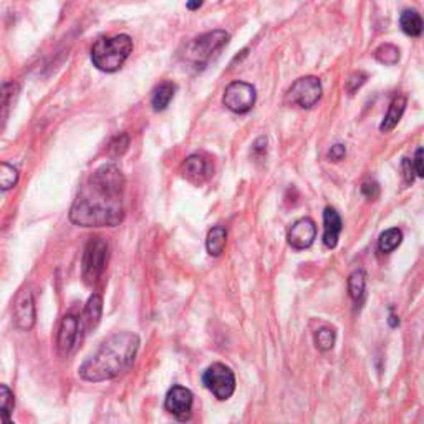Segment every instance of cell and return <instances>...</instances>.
I'll list each match as a JSON object with an SVG mask.
<instances>
[{
  "mask_svg": "<svg viewBox=\"0 0 424 424\" xmlns=\"http://www.w3.org/2000/svg\"><path fill=\"white\" fill-rule=\"evenodd\" d=\"M125 176L115 164L100 166L80 188L70 221L80 227H116L123 222Z\"/></svg>",
  "mask_w": 424,
  "mask_h": 424,
  "instance_id": "1",
  "label": "cell"
},
{
  "mask_svg": "<svg viewBox=\"0 0 424 424\" xmlns=\"http://www.w3.org/2000/svg\"><path fill=\"white\" fill-rule=\"evenodd\" d=\"M139 350V336L133 331H118L100 345V348L83 362L78 374L85 382L100 383L113 379L133 365Z\"/></svg>",
  "mask_w": 424,
  "mask_h": 424,
  "instance_id": "2",
  "label": "cell"
},
{
  "mask_svg": "<svg viewBox=\"0 0 424 424\" xmlns=\"http://www.w3.org/2000/svg\"><path fill=\"white\" fill-rule=\"evenodd\" d=\"M133 52V40L130 35H115L100 38L91 48V62L101 71H118Z\"/></svg>",
  "mask_w": 424,
  "mask_h": 424,
  "instance_id": "3",
  "label": "cell"
},
{
  "mask_svg": "<svg viewBox=\"0 0 424 424\" xmlns=\"http://www.w3.org/2000/svg\"><path fill=\"white\" fill-rule=\"evenodd\" d=\"M231 40V35L226 30H212L202 33L191 42L186 43L181 58L184 63L194 68L196 71H201L207 67V63L212 60L214 55H217L224 47Z\"/></svg>",
  "mask_w": 424,
  "mask_h": 424,
  "instance_id": "4",
  "label": "cell"
},
{
  "mask_svg": "<svg viewBox=\"0 0 424 424\" xmlns=\"http://www.w3.org/2000/svg\"><path fill=\"white\" fill-rule=\"evenodd\" d=\"M108 264V242L101 237L90 239L83 252L81 274L88 285L98 282Z\"/></svg>",
  "mask_w": 424,
  "mask_h": 424,
  "instance_id": "5",
  "label": "cell"
},
{
  "mask_svg": "<svg viewBox=\"0 0 424 424\" xmlns=\"http://www.w3.org/2000/svg\"><path fill=\"white\" fill-rule=\"evenodd\" d=\"M202 383L221 401H226L236 391V377H234V372L222 363L211 365L202 374Z\"/></svg>",
  "mask_w": 424,
  "mask_h": 424,
  "instance_id": "6",
  "label": "cell"
},
{
  "mask_svg": "<svg viewBox=\"0 0 424 424\" xmlns=\"http://www.w3.org/2000/svg\"><path fill=\"white\" fill-rule=\"evenodd\" d=\"M256 100V88H253L251 83L234 81L227 86L226 91H224L222 103L226 105V108L231 110L232 113L246 115L253 108Z\"/></svg>",
  "mask_w": 424,
  "mask_h": 424,
  "instance_id": "7",
  "label": "cell"
},
{
  "mask_svg": "<svg viewBox=\"0 0 424 424\" xmlns=\"http://www.w3.org/2000/svg\"><path fill=\"white\" fill-rule=\"evenodd\" d=\"M321 83L316 76H304L299 78L294 85L290 86L287 93V101L292 105L300 106V108L310 110L319 103L321 98Z\"/></svg>",
  "mask_w": 424,
  "mask_h": 424,
  "instance_id": "8",
  "label": "cell"
},
{
  "mask_svg": "<svg viewBox=\"0 0 424 424\" xmlns=\"http://www.w3.org/2000/svg\"><path fill=\"white\" fill-rule=\"evenodd\" d=\"M193 403L194 394L191 393V389L176 384L166 394L164 406L179 421H188L193 414Z\"/></svg>",
  "mask_w": 424,
  "mask_h": 424,
  "instance_id": "9",
  "label": "cell"
},
{
  "mask_svg": "<svg viewBox=\"0 0 424 424\" xmlns=\"http://www.w3.org/2000/svg\"><path fill=\"white\" fill-rule=\"evenodd\" d=\"M35 302L33 295L28 289H23L17 294L16 302H13V323L18 330L28 331L35 325Z\"/></svg>",
  "mask_w": 424,
  "mask_h": 424,
  "instance_id": "10",
  "label": "cell"
},
{
  "mask_svg": "<svg viewBox=\"0 0 424 424\" xmlns=\"http://www.w3.org/2000/svg\"><path fill=\"white\" fill-rule=\"evenodd\" d=\"M316 237V226L315 222L309 217L299 219V221L292 224V227L287 232V241H289L290 247L295 251H304L309 248L311 243L315 242Z\"/></svg>",
  "mask_w": 424,
  "mask_h": 424,
  "instance_id": "11",
  "label": "cell"
},
{
  "mask_svg": "<svg viewBox=\"0 0 424 424\" xmlns=\"http://www.w3.org/2000/svg\"><path fill=\"white\" fill-rule=\"evenodd\" d=\"M183 173L188 181L194 184L206 183L212 174V164L202 154H191L183 164Z\"/></svg>",
  "mask_w": 424,
  "mask_h": 424,
  "instance_id": "12",
  "label": "cell"
},
{
  "mask_svg": "<svg viewBox=\"0 0 424 424\" xmlns=\"http://www.w3.org/2000/svg\"><path fill=\"white\" fill-rule=\"evenodd\" d=\"M78 331H80V320L71 314L63 316L57 336V348L60 355H68L71 352L78 338Z\"/></svg>",
  "mask_w": 424,
  "mask_h": 424,
  "instance_id": "13",
  "label": "cell"
},
{
  "mask_svg": "<svg viewBox=\"0 0 424 424\" xmlns=\"http://www.w3.org/2000/svg\"><path fill=\"white\" fill-rule=\"evenodd\" d=\"M343 229V222L340 214L333 207H326L323 211V243L328 248H335L338 243L340 232Z\"/></svg>",
  "mask_w": 424,
  "mask_h": 424,
  "instance_id": "14",
  "label": "cell"
},
{
  "mask_svg": "<svg viewBox=\"0 0 424 424\" xmlns=\"http://www.w3.org/2000/svg\"><path fill=\"white\" fill-rule=\"evenodd\" d=\"M101 314H103V299H101V295L93 294L86 302L85 310H83L80 326H83L85 331L96 328L101 320Z\"/></svg>",
  "mask_w": 424,
  "mask_h": 424,
  "instance_id": "15",
  "label": "cell"
},
{
  "mask_svg": "<svg viewBox=\"0 0 424 424\" xmlns=\"http://www.w3.org/2000/svg\"><path fill=\"white\" fill-rule=\"evenodd\" d=\"M404 110H406V96L399 95L391 101V105H389L388 113L384 116L383 123L379 125V130L383 131V133H389V131H393L396 128L399 120L403 118Z\"/></svg>",
  "mask_w": 424,
  "mask_h": 424,
  "instance_id": "16",
  "label": "cell"
},
{
  "mask_svg": "<svg viewBox=\"0 0 424 424\" xmlns=\"http://www.w3.org/2000/svg\"><path fill=\"white\" fill-rule=\"evenodd\" d=\"M176 85L173 81H163L159 86H156L151 96V106L154 111H164L171 103L174 95H176Z\"/></svg>",
  "mask_w": 424,
  "mask_h": 424,
  "instance_id": "17",
  "label": "cell"
},
{
  "mask_svg": "<svg viewBox=\"0 0 424 424\" xmlns=\"http://www.w3.org/2000/svg\"><path fill=\"white\" fill-rule=\"evenodd\" d=\"M348 292L355 304L358 306L363 304L365 295H367V274H365V270L358 269L348 277Z\"/></svg>",
  "mask_w": 424,
  "mask_h": 424,
  "instance_id": "18",
  "label": "cell"
},
{
  "mask_svg": "<svg viewBox=\"0 0 424 424\" xmlns=\"http://www.w3.org/2000/svg\"><path fill=\"white\" fill-rule=\"evenodd\" d=\"M226 242H227V231L222 226L212 227L211 231L207 232V239H206V247L207 252L211 253L212 257H219L226 248Z\"/></svg>",
  "mask_w": 424,
  "mask_h": 424,
  "instance_id": "19",
  "label": "cell"
},
{
  "mask_svg": "<svg viewBox=\"0 0 424 424\" xmlns=\"http://www.w3.org/2000/svg\"><path fill=\"white\" fill-rule=\"evenodd\" d=\"M399 23H401L403 32L406 33L408 37H421L423 33V18L419 16V12L416 11H404L401 13V18H399Z\"/></svg>",
  "mask_w": 424,
  "mask_h": 424,
  "instance_id": "20",
  "label": "cell"
},
{
  "mask_svg": "<svg viewBox=\"0 0 424 424\" xmlns=\"http://www.w3.org/2000/svg\"><path fill=\"white\" fill-rule=\"evenodd\" d=\"M17 91H18L17 83H4V85L0 86V123L6 121Z\"/></svg>",
  "mask_w": 424,
  "mask_h": 424,
  "instance_id": "21",
  "label": "cell"
},
{
  "mask_svg": "<svg viewBox=\"0 0 424 424\" xmlns=\"http://www.w3.org/2000/svg\"><path fill=\"white\" fill-rule=\"evenodd\" d=\"M401 241H403V232L399 231L398 227L388 229V231H384L378 239L379 252H383V253L393 252L394 248L401 243Z\"/></svg>",
  "mask_w": 424,
  "mask_h": 424,
  "instance_id": "22",
  "label": "cell"
},
{
  "mask_svg": "<svg viewBox=\"0 0 424 424\" xmlns=\"http://www.w3.org/2000/svg\"><path fill=\"white\" fill-rule=\"evenodd\" d=\"M13 406H16V399H13L11 388L6 384H0V419L2 421L11 423Z\"/></svg>",
  "mask_w": 424,
  "mask_h": 424,
  "instance_id": "23",
  "label": "cell"
},
{
  "mask_svg": "<svg viewBox=\"0 0 424 424\" xmlns=\"http://www.w3.org/2000/svg\"><path fill=\"white\" fill-rule=\"evenodd\" d=\"M374 58L383 65H396L399 62V48L391 43H383L374 50Z\"/></svg>",
  "mask_w": 424,
  "mask_h": 424,
  "instance_id": "24",
  "label": "cell"
},
{
  "mask_svg": "<svg viewBox=\"0 0 424 424\" xmlns=\"http://www.w3.org/2000/svg\"><path fill=\"white\" fill-rule=\"evenodd\" d=\"M336 342V333L333 328L330 326H321L320 330H316L315 333V345L320 352H328L335 347Z\"/></svg>",
  "mask_w": 424,
  "mask_h": 424,
  "instance_id": "25",
  "label": "cell"
},
{
  "mask_svg": "<svg viewBox=\"0 0 424 424\" xmlns=\"http://www.w3.org/2000/svg\"><path fill=\"white\" fill-rule=\"evenodd\" d=\"M18 183V171L8 163H0V191H8Z\"/></svg>",
  "mask_w": 424,
  "mask_h": 424,
  "instance_id": "26",
  "label": "cell"
},
{
  "mask_svg": "<svg viewBox=\"0 0 424 424\" xmlns=\"http://www.w3.org/2000/svg\"><path fill=\"white\" fill-rule=\"evenodd\" d=\"M128 146H130V136L126 133H121L110 143L108 154L111 158H120V156H123L126 153Z\"/></svg>",
  "mask_w": 424,
  "mask_h": 424,
  "instance_id": "27",
  "label": "cell"
},
{
  "mask_svg": "<svg viewBox=\"0 0 424 424\" xmlns=\"http://www.w3.org/2000/svg\"><path fill=\"white\" fill-rule=\"evenodd\" d=\"M365 81H367V75H365L363 71H355L350 75V78L347 80V91L350 95H353L355 91H357L358 88H362V86L365 85Z\"/></svg>",
  "mask_w": 424,
  "mask_h": 424,
  "instance_id": "28",
  "label": "cell"
},
{
  "mask_svg": "<svg viewBox=\"0 0 424 424\" xmlns=\"http://www.w3.org/2000/svg\"><path fill=\"white\" fill-rule=\"evenodd\" d=\"M403 174H404V183L413 184L414 178H416V171H414L413 159H404L403 161Z\"/></svg>",
  "mask_w": 424,
  "mask_h": 424,
  "instance_id": "29",
  "label": "cell"
},
{
  "mask_svg": "<svg viewBox=\"0 0 424 424\" xmlns=\"http://www.w3.org/2000/svg\"><path fill=\"white\" fill-rule=\"evenodd\" d=\"M362 193L368 199H377L378 194H379V186L374 181H367V183H363Z\"/></svg>",
  "mask_w": 424,
  "mask_h": 424,
  "instance_id": "30",
  "label": "cell"
},
{
  "mask_svg": "<svg viewBox=\"0 0 424 424\" xmlns=\"http://www.w3.org/2000/svg\"><path fill=\"white\" fill-rule=\"evenodd\" d=\"M413 166L414 171H416L418 178H424V169H423V148L416 149V154L413 158Z\"/></svg>",
  "mask_w": 424,
  "mask_h": 424,
  "instance_id": "31",
  "label": "cell"
},
{
  "mask_svg": "<svg viewBox=\"0 0 424 424\" xmlns=\"http://www.w3.org/2000/svg\"><path fill=\"white\" fill-rule=\"evenodd\" d=\"M345 154H347V149H345L343 144H335L331 146L328 151V159L330 161H340L345 158Z\"/></svg>",
  "mask_w": 424,
  "mask_h": 424,
  "instance_id": "32",
  "label": "cell"
},
{
  "mask_svg": "<svg viewBox=\"0 0 424 424\" xmlns=\"http://www.w3.org/2000/svg\"><path fill=\"white\" fill-rule=\"evenodd\" d=\"M253 154H259L262 156L267 151V139L265 138H259L253 143Z\"/></svg>",
  "mask_w": 424,
  "mask_h": 424,
  "instance_id": "33",
  "label": "cell"
},
{
  "mask_svg": "<svg viewBox=\"0 0 424 424\" xmlns=\"http://www.w3.org/2000/svg\"><path fill=\"white\" fill-rule=\"evenodd\" d=\"M201 6H202V0H189L188 2L189 11H196V8H199Z\"/></svg>",
  "mask_w": 424,
  "mask_h": 424,
  "instance_id": "34",
  "label": "cell"
},
{
  "mask_svg": "<svg viewBox=\"0 0 424 424\" xmlns=\"http://www.w3.org/2000/svg\"><path fill=\"white\" fill-rule=\"evenodd\" d=\"M389 325H391V326H398V325H399L398 316H394V315L389 316Z\"/></svg>",
  "mask_w": 424,
  "mask_h": 424,
  "instance_id": "35",
  "label": "cell"
}]
</instances>
